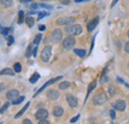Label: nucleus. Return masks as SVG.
<instances>
[{
  "instance_id": "obj_1",
  "label": "nucleus",
  "mask_w": 129,
  "mask_h": 124,
  "mask_svg": "<svg viewBox=\"0 0 129 124\" xmlns=\"http://www.w3.org/2000/svg\"><path fill=\"white\" fill-rule=\"evenodd\" d=\"M64 32L70 35V36H78V35H81V32H82V28H81V25H68L66 28H64Z\"/></svg>"
},
{
  "instance_id": "obj_2",
  "label": "nucleus",
  "mask_w": 129,
  "mask_h": 124,
  "mask_svg": "<svg viewBox=\"0 0 129 124\" xmlns=\"http://www.w3.org/2000/svg\"><path fill=\"white\" fill-rule=\"evenodd\" d=\"M51 56H52V47L46 46L43 49L42 53H41V60L44 63H47L49 62Z\"/></svg>"
},
{
  "instance_id": "obj_3",
  "label": "nucleus",
  "mask_w": 129,
  "mask_h": 124,
  "mask_svg": "<svg viewBox=\"0 0 129 124\" xmlns=\"http://www.w3.org/2000/svg\"><path fill=\"white\" fill-rule=\"evenodd\" d=\"M106 100H107V96L105 95V93L101 92V93H97L96 95L93 97L92 102H93L95 105H101V104L105 103Z\"/></svg>"
},
{
  "instance_id": "obj_4",
  "label": "nucleus",
  "mask_w": 129,
  "mask_h": 124,
  "mask_svg": "<svg viewBox=\"0 0 129 124\" xmlns=\"http://www.w3.org/2000/svg\"><path fill=\"white\" fill-rule=\"evenodd\" d=\"M62 78H63V77H57V78H52V79H50V80H48V81H47V82H46L45 84H43V85H42V86L40 87V89H38V90H37V92L35 93L34 97H36V96H37V95H38L39 93L42 92V91H43V90H44V89H45V88H46V87H47L48 85H51V84L55 83L56 81H58L59 79H62Z\"/></svg>"
},
{
  "instance_id": "obj_5",
  "label": "nucleus",
  "mask_w": 129,
  "mask_h": 124,
  "mask_svg": "<svg viewBox=\"0 0 129 124\" xmlns=\"http://www.w3.org/2000/svg\"><path fill=\"white\" fill-rule=\"evenodd\" d=\"M76 21V19L74 17H61L57 20V24L58 25H70V24H73L74 22Z\"/></svg>"
},
{
  "instance_id": "obj_6",
  "label": "nucleus",
  "mask_w": 129,
  "mask_h": 124,
  "mask_svg": "<svg viewBox=\"0 0 129 124\" xmlns=\"http://www.w3.org/2000/svg\"><path fill=\"white\" fill-rule=\"evenodd\" d=\"M75 44H76V39L73 36H70V37L66 38L63 41V46H64V49H68V50L74 48Z\"/></svg>"
},
{
  "instance_id": "obj_7",
  "label": "nucleus",
  "mask_w": 129,
  "mask_h": 124,
  "mask_svg": "<svg viewBox=\"0 0 129 124\" xmlns=\"http://www.w3.org/2000/svg\"><path fill=\"white\" fill-rule=\"evenodd\" d=\"M113 108L118 110V111H123L124 109L126 108V102L122 99H119L117 101H115L114 103L112 104Z\"/></svg>"
},
{
  "instance_id": "obj_8",
  "label": "nucleus",
  "mask_w": 129,
  "mask_h": 124,
  "mask_svg": "<svg viewBox=\"0 0 129 124\" xmlns=\"http://www.w3.org/2000/svg\"><path fill=\"white\" fill-rule=\"evenodd\" d=\"M52 38H53L54 42H56V43L60 42V41L62 40V38H63L62 30H61V29H55V30L53 31V33H52Z\"/></svg>"
},
{
  "instance_id": "obj_9",
  "label": "nucleus",
  "mask_w": 129,
  "mask_h": 124,
  "mask_svg": "<svg viewBox=\"0 0 129 124\" xmlns=\"http://www.w3.org/2000/svg\"><path fill=\"white\" fill-rule=\"evenodd\" d=\"M67 101H68L69 105L71 107H73V108L74 107H77V105H78V99L73 94H67Z\"/></svg>"
},
{
  "instance_id": "obj_10",
  "label": "nucleus",
  "mask_w": 129,
  "mask_h": 124,
  "mask_svg": "<svg viewBox=\"0 0 129 124\" xmlns=\"http://www.w3.org/2000/svg\"><path fill=\"white\" fill-rule=\"evenodd\" d=\"M48 115H49V113L46 109H39V110L36 112L35 117H36V119H38V120H42V119H46V118L48 117Z\"/></svg>"
},
{
  "instance_id": "obj_11",
  "label": "nucleus",
  "mask_w": 129,
  "mask_h": 124,
  "mask_svg": "<svg viewBox=\"0 0 129 124\" xmlns=\"http://www.w3.org/2000/svg\"><path fill=\"white\" fill-rule=\"evenodd\" d=\"M18 96H20V93L17 89H11L6 94V97H7L8 100H14Z\"/></svg>"
},
{
  "instance_id": "obj_12",
  "label": "nucleus",
  "mask_w": 129,
  "mask_h": 124,
  "mask_svg": "<svg viewBox=\"0 0 129 124\" xmlns=\"http://www.w3.org/2000/svg\"><path fill=\"white\" fill-rule=\"evenodd\" d=\"M47 96H48V98L52 99V100H56L60 97V92L56 89H50L47 91Z\"/></svg>"
},
{
  "instance_id": "obj_13",
  "label": "nucleus",
  "mask_w": 129,
  "mask_h": 124,
  "mask_svg": "<svg viewBox=\"0 0 129 124\" xmlns=\"http://www.w3.org/2000/svg\"><path fill=\"white\" fill-rule=\"evenodd\" d=\"M98 22H99V18H98V17H95L94 19H92V20L87 24V31L88 32L93 31V30L95 29V27L97 26Z\"/></svg>"
},
{
  "instance_id": "obj_14",
  "label": "nucleus",
  "mask_w": 129,
  "mask_h": 124,
  "mask_svg": "<svg viewBox=\"0 0 129 124\" xmlns=\"http://www.w3.org/2000/svg\"><path fill=\"white\" fill-rule=\"evenodd\" d=\"M53 113H54V115H55L56 117H60V116L63 115L64 109L62 108L61 106H56V107L54 108V110H53Z\"/></svg>"
},
{
  "instance_id": "obj_15",
  "label": "nucleus",
  "mask_w": 129,
  "mask_h": 124,
  "mask_svg": "<svg viewBox=\"0 0 129 124\" xmlns=\"http://www.w3.org/2000/svg\"><path fill=\"white\" fill-rule=\"evenodd\" d=\"M4 75H7V76H14V75H15V72L12 71V70L9 69V68H6V69H3V70L0 72V76H4Z\"/></svg>"
},
{
  "instance_id": "obj_16",
  "label": "nucleus",
  "mask_w": 129,
  "mask_h": 124,
  "mask_svg": "<svg viewBox=\"0 0 129 124\" xmlns=\"http://www.w3.org/2000/svg\"><path fill=\"white\" fill-rule=\"evenodd\" d=\"M29 106H30V102H27V103H26V104L23 106V108L21 109V110H20V111L17 113L16 115H15V118H19L20 116H22V115L24 114V112H25V111L28 109V107H29Z\"/></svg>"
},
{
  "instance_id": "obj_17",
  "label": "nucleus",
  "mask_w": 129,
  "mask_h": 124,
  "mask_svg": "<svg viewBox=\"0 0 129 124\" xmlns=\"http://www.w3.org/2000/svg\"><path fill=\"white\" fill-rule=\"evenodd\" d=\"M96 86V81L94 80V81H92L89 85H88V88H87V95H86V97H85V100L87 99V97H88V95H89V93L91 92L93 89H94V87Z\"/></svg>"
},
{
  "instance_id": "obj_18",
  "label": "nucleus",
  "mask_w": 129,
  "mask_h": 124,
  "mask_svg": "<svg viewBox=\"0 0 129 124\" xmlns=\"http://www.w3.org/2000/svg\"><path fill=\"white\" fill-rule=\"evenodd\" d=\"M39 78H40V75H39L38 73H35L32 77L30 78L29 80H30V82H31V83H35V82H37V81H38V79H39Z\"/></svg>"
},
{
  "instance_id": "obj_19",
  "label": "nucleus",
  "mask_w": 129,
  "mask_h": 124,
  "mask_svg": "<svg viewBox=\"0 0 129 124\" xmlns=\"http://www.w3.org/2000/svg\"><path fill=\"white\" fill-rule=\"evenodd\" d=\"M74 52H75L79 57H81V58H83V57L85 56V54H86L84 50H80V49H75Z\"/></svg>"
},
{
  "instance_id": "obj_20",
  "label": "nucleus",
  "mask_w": 129,
  "mask_h": 124,
  "mask_svg": "<svg viewBox=\"0 0 129 124\" xmlns=\"http://www.w3.org/2000/svg\"><path fill=\"white\" fill-rule=\"evenodd\" d=\"M70 85H71V83H70L69 81H62V82L59 84V88H60V89H66V88L70 87Z\"/></svg>"
},
{
  "instance_id": "obj_21",
  "label": "nucleus",
  "mask_w": 129,
  "mask_h": 124,
  "mask_svg": "<svg viewBox=\"0 0 129 124\" xmlns=\"http://www.w3.org/2000/svg\"><path fill=\"white\" fill-rule=\"evenodd\" d=\"M34 23H35V20H34V18H33V17L28 16V17L26 18V24H27L29 27H33Z\"/></svg>"
},
{
  "instance_id": "obj_22",
  "label": "nucleus",
  "mask_w": 129,
  "mask_h": 124,
  "mask_svg": "<svg viewBox=\"0 0 129 124\" xmlns=\"http://www.w3.org/2000/svg\"><path fill=\"white\" fill-rule=\"evenodd\" d=\"M25 98H24V96H18L17 98H15L14 100H12V104L13 105H17V104H20L23 100H24Z\"/></svg>"
},
{
  "instance_id": "obj_23",
  "label": "nucleus",
  "mask_w": 129,
  "mask_h": 124,
  "mask_svg": "<svg viewBox=\"0 0 129 124\" xmlns=\"http://www.w3.org/2000/svg\"><path fill=\"white\" fill-rule=\"evenodd\" d=\"M24 22V12L21 10L18 12V24H22Z\"/></svg>"
},
{
  "instance_id": "obj_24",
  "label": "nucleus",
  "mask_w": 129,
  "mask_h": 124,
  "mask_svg": "<svg viewBox=\"0 0 129 124\" xmlns=\"http://www.w3.org/2000/svg\"><path fill=\"white\" fill-rule=\"evenodd\" d=\"M1 1V4L5 7H10L13 3V0H0Z\"/></svg>"
},
{
  "instance_id": "obj_25",
  "label": "nucleus",
  "mask_w": 129,
  "mask_h": 124,
  "mask_svg": "<svg viewBox=\"0 0 129 124\" xmlns=\"http://www.w3.org/2000/svg\"><path fill=\"white\" fill-rule=\"evenodd\" d=\"M33 53V44H31V45H29L28 46V48H27V50H26V57L27 58H29V57H31V55H32Z\"/></svg>"
},
{
  "instance_id": "obj_26",
  "label": "nucleus",
  "mask_w": 129,
  "mask_h": 124,
  "mask_svg": "<svg viewBox=\"0 0 129 124\" xmlns=\"http://www.w3.org/2000/svg\"><path fill=\"white\" fill-rule=\"evenodd\" d=\"M9 106H10V102H8V101H7V102H5V103L3 104V106L0 108V113H1V114H2V113H4V112L8 109Z\"/></svg>"
},
{
  "instance_id": "obj_27",
  "label": "nucleus",
  "mask_w": 129,
  "mask_h": 124,
  "mask_svg": "<svg viewBox=\"0 0 129 124\" xmlns=\"http://www.w3.org/2000/svg\"><path fill=\"white\" fill-rule=\"evenodd\" d=\"M22 71V66H21V64L20 63H16L15 65H14V72L15 73H20Z\"/></svg>"
},
{
  "instance_id": "obj_28",
  "label": "nucleus",
  "mask_w": 129,
  "mask_h": 124,
  "mask_svg": "<svg viewBox=\"0 0 129 124\" xmlns=\"http://www.w3.org/2000/svg\"><path fill=\"white\" fill-rule=\"evenodd\" d=\"M9 32H11V28H6V27H3V28H1V31H0V33H1L2 35L6 36V35H8V34H9Z\"/></svg>"
},
{
  "instance_id": "obj_29",
  "label": "nucleus",
  "mask_w": 129,
  "mask_h": 124,
  "mask_svg": "<svg viewBox=\"0 0 129 124\" xmlns=\"http://www.w3.org/2000/svg\"><path fill=\"white\" fill-rule=\"evenodd\" d=\"M41 39H42V35L41 34H38L35 39H34V45H39V43L41 42Z\"/></svg>"
},
{
  "instance_id": "obj_30",
  "label": "nucleus",
  "mask_w": 129,
  "mask_h": 124,
  "mask_svg": "<svg viewBox=\"0 0 129 124\" xmlns=\"http://www.w3.org/2000/svg\"><path fill=\"white\" fill-rule=\"evenodd\" d=\"M108 92H109V95H110V96H113V95H114V93H115V87H114L113 85H110V86L108 87Z\"/></svg>"
},
{
  "instance_id": "obj_31",
  "label": "nucleus",
  "mask_w": 129,
  "mask_h": 124,
  "mask_svg": "<svg viewBox=\"0 0 129 124\" xmlns=\"http://www.w3.org/2000/svg\"><path fill=\"white\" fill-rule=\"evenodd\" d=\"M39 7H43V8H46L49 10H52L53 9V6L52 5H48V4H38Z\"/></svg>"
},
{
  "instance_id": "obj_32",
  "label": "nucleus",
  "mask_w": 129,
  "mask_h": 124,
  "mask_svg": "<svg viewBox=\"0 0 129 124\" xmlns=\"http://www.w3.org/2000/svg\"><path fill=\"white\" fill-rule=\"evenodd\" d=\"M49 13L47 12H40L39 13V17H38V20H41L42 18H44V17H46V16H48Z\"/></svg>"
},
{
  "instance_id": "obj_33",
  "label": "nucleus",
  "mask_w": 129,
  "mask_h": 124,
  "mask_svg": "<svg viewBox=\"0 0 129 124\" xmlns=\"http://www.w3.org/2000/svg\"><path fill=\"white\" fill-rule=\"evenodd\" d=\"M13 42H14V38L12 36H10V37L7 38V44H8V46H10L11 44H13Z\"/></svg>"
},
{
  "instance_id": "obj_34",
  "label": "nucleus",
  "mask_w": 129,
  "mask_h": 124,
  "mask_svg": "<svg viewBox=\"0 0 129 124\" xmlns=\"http://www.w3.org/2000/svg\"><path fill=\"white\" fill-rule=\"evenodd\" d=\"M79 118H80V114H78L77 116H75L74 118H72V119H71V122H72V123H75V122H77V121H78V119H79Z\"/></svg>"
},
{
  "instance_id": "obj_35",
  "label": "nucleus",
  "mask_w": 129,
  "mask_h": 124,
  "mask_svg": "<svg viewBox=\"0 0 129 124\" xmlns=\"http://www.w3.org/2000/svg\"><path fill=\"white\" fill-rule=\"evenodd\" d=\"M107 80H108V78H107V77H105V76H103V77H101L100 83H104V82H106Z\"/></svg>"
},
{
  "instance_id": "obj_36",
  "label": "nucleus",
  "mask_w": 129,
  "mask_h": 124,
  "mask_svg": "<svg viewBox=\"0 0 129 124\" xmlns=\"http://www.w3.org/2000/svg\"><path fill=\"white\" fill-rule=\"evenodd\" d=\"M37 50H38V45H35V47H33V56L36 57V54H37Z\"/></svg>"
},
{
  "instance_id": "obj_37",
  "label": "nucleus",
  "mask_w": 129,
  "mask_h": 124,
  "mask_svg": "<svg viewBox=\"0 0 129 124\" xmlns=\"http://www.w3.org/2000/svg\"><path fill=\"white\" fill-rule=\"evenodd\" d=\"M110 117H111V119L112 120H114L115 119V111L114 110H110Z\"/></svg>"
},
{
  "instance_id": "obj_38",
  "label": "nucleus",
  "mask_w": 129,
  "mask_h": 124,
  "mask_svg": "<svg viewBox=\"0 0 129 124\" xmlns=\"http://www.w3.org/2000/svg\"><path fill=\"white\" fill-rule=\"evenodd\" d=\"M38 124H50V123H49V121L47 120V119H42V120L39 121V123Z\"/></svg>"
},
{
  "instance_id": "obj_39",
  "label": "nucleus",
  "mask_w": 129,
  "mask_h": 124,
  "mask_svg": "<svg viewBox=\"0 0 129 124\" xmlns=\"http://www.w3.org/2000/svg\"><path fill=\"white\" fill-rule=\"evenodd\" d=\"M124 50H125V52H126V53H129V42H127V43L125 44Z\"/></svg>"
},
{
  "instance_id": "obj_40",
  "label": "nucleus",
  "mask_w": 129,
  "mask_h": 124,
  "mask_svg": "<svg viewBox=\"0 0 129 124\" xmlns=\"http://www.w3.org/2000/svg\"><path fill=\"white\" fill-rule=\"evenodd\" d=\"M22 124H33L32 121L30 120V119H25L24 121H23V123Z\"/></svg>"
},
{
  "instance_id": "obj_41",
  "label": "nucleus",
  "mask_w": 129,
  "mask_h": 124,
  "mask_svg": "<svg viewBox=\"0 0 129 124\" xmlns=\"http://www.w3.org/2000/svg\"><path fill=\"white\" fill-rule=\"evenodd\" d=\"M70 2H71V0H61V3H62V4H64V5L70 4Z\"/></svg>"
},
{
  "instance_id": "obj_42",
  "label": "nucleus",
  "mask_w": 129,
  "mask_h": 124,
  "mask_svg": "<svg viewBox=\"0 0 129 124\" xmlns=\"http://www.w3.org/2000/svg\"><path fill=\"white\" fill-rule=\"evenodd\" d=\"M4 88H5V85H4V83H2V82H0V92H2Z\"/></svg>"
},
{
  "instance_id": "obj_43",
  "label": "nucleus",
  "mask_w": 129,
  "mask_h": 124,
  "mask_svg": "<svg viewBox=\"0 0 129 124\" xmlns=\"http://www.w3.org/2000/svg\"><path fill=\"white\" fill-rule=\"evenodd\" d=\"M118 1H119V0H113L112 3H111V5H110V7H111V8H113V7H114V5H115V4H116Z\"/></svg>"
},
{
  "instance_id": "obj_44",
  "label": "nucleus",
  "mask_w": 129,
  "mask_h": 124,
  "mask_svg": "<svg viewBox=\"0 0 129 124\" xmlns=\"http://www.w3.org/2000/svg\"><path fill=\"white\" fill-rule=\"evenodd\" d=\"M46 29V26H44V25H41V26H39V30L40 31H44Z\"/></svg>"
},
{
  "instance_id": "obj_45",
  "label": "nucleus",
  "mask_w": 129,
  "mask_h": 124,
  "mask_svg": "<svg viewBox=\"0 0 129 124\" xmlns=\"http://www.w3.org/2000/svg\"><path fill=\"white\" fill-rule=\"evenodd\" d=\"M22 3H29V2H32L33 0H20Z\"/></svg>"
},
{
  "instance_id": "obj_46",
  "label": "nucleus",
  "mask_w": 129,
  "mask_h": 124,
  "mask_svg": "<svg viewBox=\"0 0 129 124\" xmlns=\"http://www.w3.org/2000/svg\"><path fill=\"white\" fill-rule=\"evenodd\" d=\"M84 1H89V0H75V2L79 3V2H84Z\"/></svg>"
},
{
  "instance_id": "obj_47",
  "label": "nucleus",
  "mask_w": 129,
  "mask_h": 124,
  "mask_svg": "<svg viewBox=\"0 0 129 124\" xmlns=\"http://www.w3.org/2000/svg\"><path fill=\"white\" fill-rule=\"evenodd\" d=\"M127 36H128V38H129V30H128V32H127Z\"/></svg>"
},
{
  "instance_id": "obj_48",
  "label": "nucleus",
  "mask_w": 129,
  "mask_h": 124,
  "mask_svg": "<svg viewBox=\"0 0 129 124\" xmlns=\"http://www.w3.org/2000/svg\"><path fill=\"white\" fill-rule=\"evenodd\" d=\"M1 28H2V27H1V26H0V31H1Z\"/></svg>"
},
{
  "instance_id": "obj_49",
  "label": "nucleus",
  "mask_w": 129,
  "mask_h": 124,
  "mask_svg": "<svg viewBox=\"0 0 129 124\" xmlns=\"http://www.w3.org/2000/svg\"><path fill=\"white\" fill-rule=\"evenodd\" d=\"M0 124H2V123H0Z\"/></svg>"
}]
</instances>
